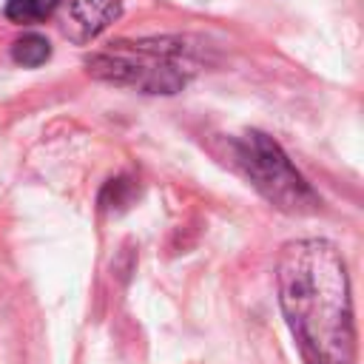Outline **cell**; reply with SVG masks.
<instances>
[{"mask_svg": "<svg viewBox=\"0 0 364 364\" xmlns=\"http://www.w3.org/2000/svg\"><path fill=\"white\" fill-rule=\"evenodd\" d=\"M122 17L119 0H71L65 14V34L74 43H88L100 37L111 23Z\"/></svg>", "mask_w": 364, "mask_h": 364, "instance_id": "277c9868", "label": "cell"}, {"mask_svg": "<svg viewBox=\"0 0 364 364\" xmlns=\"http://www.w3.org/2000/svg\"><path fill=\"white\" fill-rule=\"evenodd\" d=\"M233 165L239 173L279 210L284 213H316L321 199L310 182L296 171L282 145L264 131H247L230 142Z\"/></svg>", "mask_w": 364, "mask_h": 364, "instance_id": "3957f363", "label": "cell"}, {"mask_svg": "<svg viewBox=\"0 0 364 364\" xmlns=\"http://www.w3.org/2000/svg\"><path fill=\"white\" fill-rule=\"evenodd\" d=\"M57 3L60 0H6V17L11 20V23H20V26H26V23H40V20H46L54 9H57Z\"/></svg>", "mask_w": 364, "mask_h": 364, "instance_id": "8992f818", "label": "cell"}, {"mask_svg": "<svg viewBox=\"0 0 364 364\" xmlns=\"http://www.w3.org/2000/svg\"><path fill=\"white\" fill-rule=\"evenodd\" d=\"M11 57L17 65H26V68H37L43 65L48 57H51V43L43 37V34H23L20 40H14L11 46Z\"/></svg>", "mask_w": 364, "mask_h": 364, "instance_id": "5b68a950", "label": "cell"}, {"mask_svg": "<svg viewBox=\"0 0 364 364\" xmlns=\"http://www.w3.org/2000/svg\"><path fill=\"white\" fill-rule=\"evenodd\" d=\"M276 282L304 364H355L353 299L341 250L316 236L287 242L279 253Z\"/></svg>", "mask_w": 364, "mask_h": 364, "instance_id": "6da1fadb", "label": "cell"}, {"mask_svg": "<svg viewBox=\"0 0 364 364\" xmlns=\"http://www.w3.org/2000/svg\"><path fill=\"white\" fill-rule=\"evenodd\" d=\"M85 68L102 82L128 85L145 94H176L188 85L193 71L182 37L117 40L111 48L91 54Z\"/></svg>", "mask_w": 364, "mask_h": 364, "instance_id": "7a4b0ae2", "label": "cell"}]
</instances>
